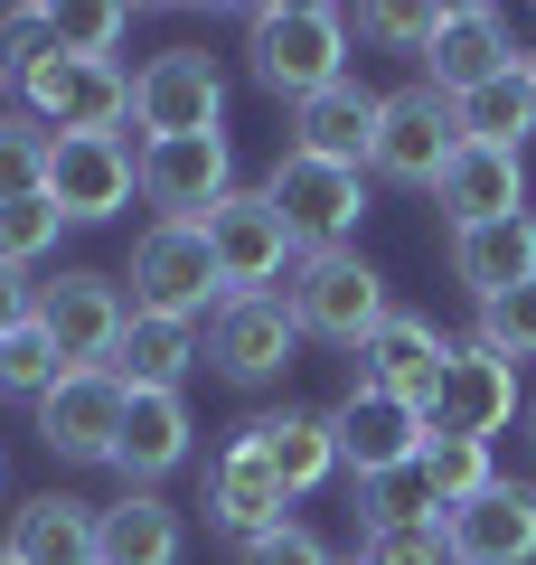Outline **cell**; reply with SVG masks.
Wrapping results in <instances>:
<instances>
[{
	"label": "cell",
	"mask_w": 536,
	"mask_h": 565,
	"mask_svg": "<svg viewBox=\"0 0 536 565\" xmlns=\"http://www.w3.org/2000/svg\"><path fill=\"white\" fill-rule=\"evenodd\" d=\"M245 57H255V85L282 104H311L349 76V20L320 10V0H282V10H255L245 20Z\"/></svg>",
	"instance_id": "6da1fadb"
},
{
	"label": "cell",
	"mask_w": 536,
	"mask_h": 565,
	"mask_svg": "<svg viewBox=\"0 0 536 565\" xmlns=\"http://www.w3.org/2000/svg\"><path fill=\"white\" fill-rule=\"evenodd\" d=\"M264 207L282 217L292 255H339V245L357 236V217H367V170L311 161V151H282L274 180H264Z\"/></svg>",
	"instance_id": "7a4b0ae2"
},
{
	"label": "cell",
	"mask_w": 536,
	"mask_h": 565,
	"mask_svg": "<svg viewBox=\"0 0 536 565\" xmlns=\"http://www.w3.org/2000/svg\"><path fill=\"white\" fill-rule=\"evenodd\" d=\"M292 321H301V340H330V349H367L386 330V282H377V264L357 255V245H339V255H301L292 264Z\"/></svg>",
	"instance_id": "3957f363"
},
{
	"label": "cell",
	"mask_w": 536,
	"mask_h": 565,
	"mask_svg": "<svg viewBox=\"0 0 536 565\" xmlns=\"http://www.w3.org/2000/svg\"><path fill=\"white\" fill-rule=\"evenodd\" d=\"M20 104L39 132H114V122H132V76H122L114 57H66V47H47L39 66H20Z\"/></svg>",
	"instance_id": "277c9868"
},
{
	"label": "cell",
	"mask_w": 536,
	"mask_h": 565,
	"mask_svg": "<svg viewBox=\"0 0 536 565\" xmlns=\"http://www.w3.org/2000/svg\"><path fill=\"white\" fill-rule=\"evenodd\" d=\"M330 444H339V471H357V481H405L433 444V424H424V405L386 396V386H349L330 405Z\"/></svg>",
	"instance_id": "5b68a950"
},
{
	"label": "cell",
	"mask_w": 536,
	"mask_h": 565,
	"mask_svg": "<svg viewBox=\"0 0 536 565\" xmlns=\"http://www.w3.org/2000/svg\"><path fill=\"white\" fill-rule=\"evenodd\" d=\"M461 151V114L442 85H396V95H377V151H367V170L377 180H405V189H433L442 161Z\"/></svg>",
	"instance_id": "8992f818"
},
{
	"label": "cell",
	"mask_w": 536,
	"mask_h": 565,
	"mask_svg": "<svg viewBox=\"0 0 536 565\" xmlns=\"http://www.w3.org/2000/svg\"><path fill=\"white\" fill-rule=\"evenodd\" d=\"M132 122L151 141H189V132H226V76L207 47H160L132 76Z\"/></svg>",
	"instance_id": "52a82bcc"
},
{
	"label": "cell",
	"mask_w": 536,
	"mask_h": 565,
	"mask_svg": "<svg viewBox=\"0 0 536 565\" xmlns=\"http://www.w3.org/2000/svg\"><path fill=\"white\" fill-rule=\"evenodd\" d=\"M207 302H226L207 236H199V226H151V236L132 245V311H151V321H189V330H199V311H207Z\"/></svg>",
	"instance_id": "ba28073f"
},
{
	"label": "cell",
	"mask_w": 536,
	"mask_h": 565,
	"mask_svg": "<svg viewBox=\"0 0 536 565\" xmlns=\"http://www.w3.org/2000/svg\"><path fill=\"white\" fill-rule=\"evenodd\" d=\"M508 415H517V359H499L490 340H461L442 386H433V405H424V424L452 434V444H499Z\"/></svg>",
	"instance_id": "9c48e42d"
},
{
	"label": "cell",
	"mask_w": 536,
	"mask_h": 565,
	"mask_svg": "<svg viewBox=\"0 0 536 565\" xmlns=\"http://www.w3.org/2000/svg\"><path fill=\"white\" fill-rule=\"evenodd\" d=\"M199 236H207V255H217L226 302H245V292H264V282H282V264H301L292 236H282V217L264 207V189H226V199L199 217Z\"/></svg>",
	"instance_id": "30bf717a"
},
{
	"label": "cell",
	"mask_w": 536,
	"mask_h": 565,
	"mask_svg": "<svg viewBox=\"0 0 536 565\" xmlns=\"http://www.w3.org/2000/svg\"><path fill=\"white\" fill-rule=\"evenodd\" d=\"M39 330L57 340L66 367H114L122 330H132V302H122L114 274H57V282H39Z\"/></svg>",
	"instance_id": "8fae6325"
},
{
	"label": "cell",
	"mask_w": 536,
	"mask_h": 565,
	"mask_svg": "<svg viewBox=\"0 0 536 565\" xmlns=\"http://www.w3.org/2000/svg\"><path fill=\"white\" fill-rule=\"evenodd\" d=\"M122 405H132V386H122L114 367H66V377L39 396V444L66 452V462H114Z\"/></svg>",
	"instance_id": "7c38bea8"
},
{
	"label": "cell",
	"mask_w": 536,
	"mask_h": 565,
	"mask_svg": "<svg viewBox=\"0 0 536 565\" xmlns=\"http://www.w3.org/2000/svg\"><path fill=\"white\" fill-rule=\"evenodd\" d=\"M226 189H236V151H226V132L141 141V199L160 207V226H199Z\"/></svg>",
	"instance_id": "4fadbf2b"
},
{
	"label": "cell",
	"mask_w": 536,
	"mask_h": 565,
	"mask_svg": "<svg viewBox=\"0 0 536 565\" xmlns=\"http://www.w3.org/2000/svg\"><path fill=\"white\" fill-rule=\"evenodd\" d=\"M132 189H141V161L114 132H66L57 161H47V207L66 226H104L114 207H132Z\"/></svg>",
	"instance_id": "5bb4252c"
},
{
	"label": "cell",
	"mask_w": 536,
	"mask_h": 565,
	"mask_svg": "<svg viewBox=\"0 0 536 565\" xmlns=\"http://www.w3.org/2000/svg\"><path fill=\"white\" fill-rule=\"evenodd\" d=\"M292 349H301V321H292V302H282V292L217 302V321H207V359H217V377H236V386L282 377V367H292Z\"/></svg>",
	"instance_id": "9a60e30c"
},
{
	"label": "cell",
	"mask_w": 536,
	"mask_h": 565,
	"mask_svg": "<svg viewBox=\"0 0 536 565\" xmlns=\"http://www.w3.org/2000/svg\"><path fill=\"white\" fill-rule=\"evenodd\" d=\"M442 537H452V565H536V490L490 481L442 519Z\"/></svg>",
	"instance_id": "2e32d148"
},
{
	"label": "cell",
	"mask_w": 536,
	"mask_h": 565,
	"mask_svg": "<svg viewBox=\"0 0 536 565\" xmlns=\"http://www.w3.org/2000/svg\"><path fill=\"white\" fill-rule=\"evenodd\" d=\"M433 207L461 226H490V217H527V170H517V151H490V141H461L452 161H442L433 180Z\"/></svg>",
	"instance_id": "e0dca14e"
},
{
	"label": "cell",
	"mask_w": 536,
	"mask_h": 565,
	"mask_svg": "<svg viewBox=\"0 0 536 565\" xmlns=\"http://www.w3.org/2000/svg\"><path fill=\"white\" fill-rule=\"evenodd\" d=\"M452 349H461V340H442L433 321L386 311V330L357 349V386H386V396H405V405H433V386H442V367H452Z\"/></svg>",
	"instance_id": "ac0fdd59"
},
{
	"label": "cell",
	"mask_w": 536,
	"mask_h": 565,
	"mask_svg": "<svg viewBox=\"0 0 536 565\" xmlns=\"http://www.w3.org/2000/svg\"><path fill=\"white\" fill-rule=\"evenodd\" d=\"M508 66H517V47H508V20L471 0V10H452V20H442L433 57H424V85H442V95H471V85L508 76Z\"/></svg>",
	"instance_id": "d6986e66"
},
{
	"label": "cell",
	"mask_w": 536,
	"mask_h": 565,
	"mask_svg": "<svg viewBox=\"0 0 536 565\" xmlns=\"http://www.w3.org/2000/svg\"><path fill=\"white\" fill-rule=\"evenodd\" d=\"M292 151H311V161H349V170H367V151H377V95L357 76H339L330 95H311V104H292Z\"/></svg>",
	"instance_id": "ffe728a7"
},
{
	"label": "cell",
	"mask_w": 536,
	"mask_h": 565,
	"mask_svg": "<svg viewBox=\"0 0 536 565\" xmlns=\"http://www.w3.org/2000/svg\"><path fill=\"white\" fill-rule=\"evenodd\" d=\"M282 509H292V500H282V481L264 471V452L236 434V444L217 452V471H207V519L245 546V537H264V527H282Z\"/></svg>",
	"instance_id": "44dd1931"
},
{
	"label": "cell",
	"mask_w": 536,
	"mask_h": 565,
	"mask_svg": "<svg viewBox=\"0 0 536 565\" xmlns=\"http://www.w3.org/2000/svg\"><path fill=\"white\" fill-rule=\"evenodd\" d=\"M245 444L264 452V471L282 481V500H301V490H320V481L339 471L330 415H301V405H282V415H255V424H245Z\"/></svg>",
	"instance_id": "7402d4cb"
},
{
	"label": "cell",
	"mask_w": 536,
	"mask_h": 565,
	"mask_svg": "<svg viewBox=\"0 0 536 565\" xmlns=\"http://www.w3.org/2000/svg\"><path fill=\"white\" fill-rule=\"evenodd\" d=\"M527 274H536V217H490V226H461L452 236V282L471 302H499Z\"/></svg>",
	"instance_id": "603a6c76"
},
{
	"label": "cell",
	"mask_w": 536,
	"mask_h": 565,
	"mask_svg": "<svg viewBox=\"0 0 536 565\" xmlns=\"http://www.w3.org/2000/svg\"><path fill=\"white\" fill-rule=\"evenodd\" d=\"M179 462H189V405H179V396H132V405H122L114 471L132 490H151V481H170Z\"/></svg>",
	"instance_id": "cb8c5ba5"
},
{
	"label": "cell",
	"mask_w": 536,
	"mask_h": 565,
	"mask_svg": "<svg viewBox=\"0 0 536 565\" xmlns=\"http://www.w3.org/2000/svg\"><path fill=\"white\" fill-rule=\"evenodd\" d=\"M95 546H104V565H179V509L170 500H151V490H122L114 509H95Z\"/></svg>",
	"instance_id": "d4e9b609"
},
{
	"label": "cell",
	"mask_w": 536,
	"mask_h": 565,
	"mask_svg": "<svg viewBox=\"0 0 536 565\" xmlns=\"http://www.w3.org/2000/svg\"><path fill=\"white\" fill-rule=\"evenodd\" d=\"M189 367H199V330L132 311V330H122V349H114V377L132 386V396H179V377H189Z\"/></svg>",
	"instance_id": "484cf974"
},
{
	"label": "cell",
	"mask_w": 536,
	"mask_h": 565,
	"mask_svg": "<svg viewBox=\"0 0 536 565\" xmlns=\"http://www.w3.org/2000/svg\"><path fill=\"white\" fill-rule=\"evenodd\" d=\"M10 556L20 565H104V546H95V509L85 500H29L20 519H10Z\"/></svg>",
	"instance_id": "4316f807"
},
{
	"label": "cell",
	"mask_w": 536,
	"mask_h": 565,
	"mask_svg": "<svg viewBox=\"0 0 536 565\" xmlns=\"http://www.w3.org/2000/svg\"><path fill=\"white\" fill-rule=\"evenodd\" d=\"M452 114H461V141L517 151V141L536 132V76H527V57H517L508 76H490V85H471V95H452Z\"/></svg>",
	"instance_id": "83f0119b"
},
{
	"label": "cell",
	"mask_w": 536,
	"mask_h": 565,
	"mask_svg": "<svg viewBox=\"0 0 536 565\" xmlns=\"http://www.w3.org/2000/svg\"><path fill=\"white\" fill-rule=\"evenodd\" d=\"M415 481H424V500L452 519V509L480 500L499 471H490V444H452V434H433V444H424V462H415Z\"/></svg>",
	"instance_id": "f1b7e54d"
},
{
	"label": "cell",
	"mask_w": 536,
	"mask_h": 565,
	"mask_svg": "<svg viewBox=\"0 0 536 565\" xmlns=\"http://www.w3.org/2000/svg\"><path fill=\"white\" fill-rule=\"evenodd\" d=\"M47 161H57V132H39L29 114H0V207L47 199Z\"/></svg>",
	"instance_id": "f546056e"
},
{
	"label": "cell",
	"mask_w": 536,
	"mask_h": 565,
	"mask_svg": "<svg viewBox=\"0 0 536 565\" xmlns=\"http://www.w3.org/2000/svg\"><path fill=\"white\" fill-rule=\"evenodd\" d=\"M122 39H132V10H114V0H66V10H47V47H66V57H114Z\"/></svg>",
	"instance_id": "4dcf8cb0"
},
{
	"label": "cell",
	"mask_w": 536,
	"mask_h": 565,
	"mask_svg": "<svg viewBox=\"0 0 536 565\" xmlns=\"http://www.w3.org/2000/svg\"><path fill=\"white\" fill-rule=\"evenodd\" d=\"M57 377H66V359H57V340H47L39 321H20L10 340H0V396H29V405H39Z\"/></svg>",
	"instance_id": "1f68e13d"
},
{
	"label": "cell",
	"mask_w": 536,
	"mask_h": 565,
	"mask_svg": "<svg viewBox=\"0 0 536 565\" xmlns=\"http://www.w3.org/2000/svg\"><path fill=\"white\" fill-rule=\"evenodd\" d=\"M471 340H490L499 359H536V274L508 282L499 302H480V330H471Z\"/></svg>",
	"instance_id": "d6a6232c"
},
{
	"label": "cell",
	"mask_w": 536,
	"mask_h": 565,
	"mask_svg": "<svg viewBox=\"0 0 536 565\" xmlns=\"http://www.w3.org/2000/svg\"><path fill=\"white\" fill-rule=\"evenodd\" d=\"M57 226H66V217H57L47 199H10V207H0V264H10V274H29V264L57 245Z\"/></svg>",
	"instance_id": "836d02e7"
},
{
	"label": "cell",
	"mask_w": 536,
	"mask_h": 565,
	"mask_svg": "<svg viewBox=\"0 0 536 565\" xmlns=\"http://www.w3.org/2000/svg\"><path fill=\"white\" fill-rule=\"evenodd\" d=\"M357 565H452V537H442V519H405L357 546Z\"/></svg>",
	"instance_id": "e575fe53"
},
{
	"label": "cell",
	"mask_w": 536,
	"mask_h": 565,
	"mask_svg": "<svg viewBox=\"0 0 536 565\" xmlns=\"http://www.w3.org/2000/svg\"><path fill=\"white\" fill-rule=\"evenodd\" d=\"M442 20H452V10H415V0H386V10H357V29H367V39H386V47H415V57H433Z\"/></svg>",
	"instance_id": "d590c367"
},
{
	"label": "cell",
	"mask_w": 536,
	"mask_h": 565,
	"mask_svg": "<svg viewBox=\"0 0 536 565\" xmlns=\"http://www.w3.org/2000/svg\"><path fill=\"white\" fill-rule=\"evenodd\" d=\"M236 565H330V546H320L301 519H282V527H264V537H245Z\"/></svg>",
	"instance_id": "8d00e7d4"
},
{
	"label": "cell",
	"mask_w": 536,
	"mask_h": 565,
	"mask_svg": "<svg viewBox=\"0 0 536 565\" xmlns=\"http://www.w3.org/2000/svg\"><path fill=\"white\" fill-rule=\"evenodd\" d=\"M20 321H39V282L29 274H10V264H0V340H10V330Z\"/></svg>",
	"instance_id": "74e56055"
},
{
	"label": "cell",
	"mask_w": 536,
	"mask_h": 565,
	"mask_svg": "<svg viewBox=\"0 0 536 565\" xmlns=\"http://www.w3.org/2000/svg\"><path fill=\"white\" fill-rule=\"evenodd\" d=\"M527 444H536V396H527Z\"/></svg>",
	"instance_id": "f35d334b"
},
{
	"label": "cell",
	"mask_w": 536,
	"mask_h": 565,
	"mask_svg": "<svg viewBox=\"0 0 536 565\" xmlns=\"http://www.w3.org/2000/svg\"><path fill=\"white\" fill-rule=\"evenodd\" d=\"M0 565H20V556H10V546H0Z\"/></svg>",
	"instance_id": "ab89813d"
},
{
	"label": "cell",
	"mask_w": 536,
	"mask_h": 565,
	"mask_svg": "<svg viewBox=\"0 0 536 565\" xmlns=\"http://www.w3.org/2000/svg\"><path fill=\"white\" fill-rule=\"evenodd\" d=\"M527 76H536V47H527Z\"/></svg>",
	"instance_id": "60d3db41"
}]
</instances>
